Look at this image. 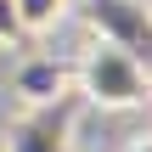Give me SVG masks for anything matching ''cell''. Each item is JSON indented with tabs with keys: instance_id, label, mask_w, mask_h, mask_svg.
<instances>
[{
	"instance_id": "cell-3",
	"label": "cell",
	"mask_w": 152,
	"mask_h": 152,
	"mask_svg": "<svg viewBox=\"0 0 152 152\" xmlns=\"http://www.w3.org/2000/svg\"><path fill=\"white\" fill-rule=\"evenodd\" d=\"M73 118H79V90H62L56 102H39L11 124L6 152H68Z\"/></svg>"
},
{
	"instance_id": "cell-6",
	"label": "cell",
	"mask_w": 152,
	"mask_h": 152,
	"mask_svg": "<svg viewBox=\"0 0 152 152\" xmlns=\"http://www.w3.org/2000/svg\"><path fill=\"white\" fill-rule=\"evenodd\" d=\"M17 39H23V23H17V6H11V0H0V51H6V45H17Z\"/></svg>"
},
{
	"instance_id": "cell-7",
	"label": "cell",
	"mask_w": 152,
	"mask_h": 152,
	"mask_svg": "<svg viewBox=\"0 0 152 152\" xmlns=\"http://www.w3.org/2000/svg\"><path fill=\"white\" fill-rule=\"evenodd\" d=\"M124 152H152V135H135V141H130Z\"/></svg>"
},
{
	"instance_id": "cell-5",
	"label": "cell",
	"mask_w": 152,
	"mask_h": 152,
	"mask_svg": "<svg viewBox=\"0 0 152 152\" xmlns=\"http://www.w3.org/2000/svg\"><path fill=\"white\" fill-rule=\"evenodd\" d=\"M17 90L39 107V102H56L62 96V68H51V62H28L23 73H17Z\"/></svg>"
},
{
	"instance_id": "cell-1",
	"label": "cell",
	"mask_w": 152,
	"mask_h": 152,
	"mask_svg": "<svg viewBox=\"0 0 152 152\" xmlns=\"http://www.w3.org/2000/svg\"><path fill=\"white\" fill-rule=\"evenodd\" d=\"M73 90H79V102H90L102 113H135L152 96V68L141 56L118 51V45L90 39L85 56H79V68H73Z\"/></svg>"
},
{
	"instance_id": "cell-4",
	"label": "cell",
	"mask_w": 152,
	"mask_h": 152,
	"mask_svg": "<svg viewBox=\"0 0 152 152\" xmlns=\"http://www.w3.org/2000/svg\"><path fill=\"white\" fill-rule=\"evenodd\" d=\"M11 6H17L23 34H56L73 17V0H11Z\"/></svg>"
},
{
	"instance_id": "cell-2",
	"label": "cell",
	"mask_w": 152,
	"mask_h": 152,
	"mask_svg": "<svg viewBox=\"0 0 152 152\" xmlns=\"http://www.w3.org/2000/svg\"><path fill=\"white\" fill-rule=\"evenodd\" d=\"M73 11L85 17L90 39L118 45L152 68V6L147 0H73Z\"/></svg>"
}]
</instances>
